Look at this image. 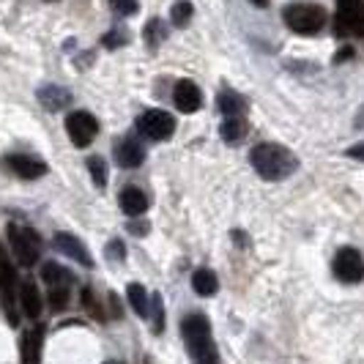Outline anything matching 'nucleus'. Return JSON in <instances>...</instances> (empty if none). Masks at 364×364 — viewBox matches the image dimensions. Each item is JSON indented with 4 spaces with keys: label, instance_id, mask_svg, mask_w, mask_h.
Returning <instances> with one entry per match:
<instances>
[{
    "label": "nucleus",
    "instance_id": "nucleus-24",
    "mask_svg": "<svg viewBox=\"0 0 364 364\" xmlns=\"http://www.w3.org/2000/svg\"><path fill=\"white\" fill-rule=\"evenodd\" d=\"M170 19H173V25H186L189 19H192V3L189 0H178L173 9H170Z\"/></svg>",
    "mask_w": 364,
    "mask_h": 364
},
{
    "label": "nucleus",
    "instance_id": "nucleus-19",
    "mask_svg": "<svg viewBox=\"0 0 364 364\" xmlns=\"http://www.w3.org/2000/svg\"><path fill=\"white\" fill-rule=\"evenodd\" d=\"M192 288L198 296H214L219 291V279L214 272H208V269H198L195 277H192Z\"/></svg>",
    "mask_w": 364,
    "mask_h": 364
},
{
    "label": "nucleus",
    "instance_id": "nucleus-22",
    "mask_svg": "<svg viewBox=\"0 0 364 364\" xmlns=\"http://www.w3.org/2000/svg\"><path fill=\"white\" fill-rule=\"evenodd\" d=\"M17 285V272H14V263L9 260L6 250L0 247V288L3 293H11V288Z\"/></svg>",
    "mask_w": 364,
    "mask_h": 364
},
{
    "label": "nucleus",
    "instance_id": "nucleus-32",
    "mask_svg": "<svg viewBox=\"0 0 364 364\" xmlns=\"http://www.w3.org/2000/svg\"><path fill=\"white\" fill-rule=\"evenodd\" d=\"M348 156H353V159H362L364 162V143H359V146L348 148Z\"/></svg>",
    "mask_w": 364,
    "mask_h": 364
},
{
    "label": "nucleus",
    "instance_id": "nucleus-12",
    "mask_svg": "<svg viewBox=\"0 0 364 364\" xmlns=\"http://www.w3.org/2000/svg\"><path fill=\"white\" fill-rule=\"evenodd\" d=\"M115 159L121 167H140V164L146 162V148L140 146V140H134V137H124L121 140V146H115Z\"/></svg>",
    "mask_w": 364,
    "mask_h": 364
},
{
    "label": "nucleus",
    "instance_id": "nucleus-11",
    "mask_svg": "<svg viewBox=\"0 0 364 364\" xmlns=\"http://www.w3.org/2000/svg\"><path fill=\"white\" fill-rule=\"evenodd\" d=\"M9 167L17 173L19 178H25V181H33V178H41L44 173H47V164L36 159V156H25V154H14V156H9Z\"/></svg>",
    "mask_w": 364,
    "mask_h": 364
},
{
    "label": "nucleus",
    "instance_id": "nucleus-37",
    "mask_svg": "<svg viewBox=\"0 0 364 364\" xmlns=\"http://www.w3.org/2000/svg\"><path fill=\"white\" fill-rule=\"evenodd\" d=\"M107 364H121V362H107Z\"/></svg>",
    "mask_w": 364,
    "mask_h": 364
},
{
    "label": "nucleus",
    "instance_id": "nucleus-26",
    "mask_svg": "<svg viewBox=\"0 0 364 364\" xmlns=\"http://www.w3.org/2000/svg\"><path fill=\"white\" fill-rule=\"evenodd\" d=\"M109 6L121 17H134L137 14V0H109Z\"/></svg>",
    "mask_w": 364,
    "mask_h": 364
},
{
    "label": "nucleus",
    "instance_id": "nucleus-15",
    "mask_svg": "<svg viewBox=\"0 0 364 364\" xmlns=\"http://www.w3.org/2000/svg\"><path fill=\"white\" fill-rule=\"evenodd\" d=\"M121 208L127 217H140L148 211V198L137 189V186H129L121 192Z\"/></svg>",
    "mask_w": 364,
    "mask_h": 364
},
{
    "label": "nucleus",
    "instance_id": "nucleus-5",
    "mask_svg": "<svg viewBox=\"0 0 364 364\" xmlns=\"http://www.w3.org/2000/svg\"><path fill=\"white\" fill-rule=\"evenodd\" d=\"M137 129H140L143 137L159 143V140L173 137V132H176V118H173L170 112H164V109H146V112L137 118Z\"/></svg>",
    "mask_w": 364,
    "mask_h": 364
},
{
    "label": "nucleus",
    "instance_id": "nucleus-1",
    "mask_svg": "<svg viewBox=\"0 0 364 364\" xmlns=\"http://www.w3.org/2000/svg\"><path fill=\"white\" fill-rule=\"evenodd\" d=\"M250 162L257 170L260 178L266 181H282L288 178L293 170L299 167L296 156H293L288 148L277 146V143H260V146L252 148L250 154Z\"/></svg>",
    "mask_w": 364,
    "mask_h": 364
},
{
    "label": "nucleus",
    "instance_id": "nucleus-23",
    "mask_svg": "<svg viewBox=\"0 0 364 364\" xmlns=\"http://www.w3.org/2000/svg\"><path fill=\"white\" fill-rule=\"evenodd\" d=\"M88 173H91L93 183L102 189V186H107V162L102 159V156H91L88 159Z\"/></svg>",
    "mask_w": 364,
    "mask_h": 364
},
{
    "label": "nucleus",
    "instance_id": "nucleus-36",
    "mask_svg": "<svg viewBox=\"0 0 364 364\" xmlns=\"http://www.w3.org/2000/svg\"><path fill=\"white\" fill-rule=\"evenodd\" d=\"M250 3H255V6H260V9H263V6H269V0H250Z\"/></svg>",
    "mask_w": 364,
    "mask_h": 364
},
{
    "label": "nucleus",
    "instance_id": "nucleus-20",
    "mask_svg": "<svg viewBox=\"0 0 364 364\" xmlns=\"http://www.w3.org/2000/svg\"><path fill=\"white\" fill-rule=\"evenodd\" d=\"M219 109H222V115H225V118H241V115H244V109H247V105H244V99H241L238 93L222 91L219 93Z\"/></svg>",
    "mask_w": 364,
    "mask_h": 364
},
{
    "label": "nucleus",
    "instance_id": "nucleus-25",
    "mask_svg": "<svg viewBox=\"0 0 364 364\" xmlns=\"http://www.w3.org/2000/svg\"><path fill=\"white\" fill-rule=\"evenodd\" d=\"M69 296H72V288H53L50 291V310L53 312H60L66 310V304H69Z\"/></svg>",
    "mask_w": 364,
    "mask_h": 364
},
{
    "label": "nucleus",
    "instance_id": "nucleus-2",
    "mask_svg": "<svg viewBox=\"0 0 364 364\" xmlns=\"http://www.w3.org/2000/svg\"><path fill=\"white\" fill-rule=\"evenodd\" d=\"M181 334L189 356L195 359V364H219L217 346L211 340V326H208V318L195 312V315H186L181 321Z\"/></svg>",
    "mask_w": 364,
    "mask_h": 364
},
{
    "label": "nucleus",
    "instance_id": "nucleus-18",
    "mask_svg": "<svg viewBox=\"0 0 364 364\" xmlns=\"http://www.w3.org/2000/svg\"><path fill=\"white\" fill-rule=\"evenodd\" d=\"M127 296H129L132 310L137 312L140 318H148V315H151V299H148V291L140 285V282H132V285L127 288Z\"/></svg>",
    "mask_w": 364,
    "mask_h": 364
},
{
    "label": "nucleus",
    "instance_id": "nucleus-6",
    "mask_svg": "<svg viewBox=\"0 0 364 364\" xmlns=\"http://www.w3.org/2000/svg\"><path fill=\"white\" fill-rule=\"evenodd\" d=\"M331 269H334V277H337L340 282H348V285L362 282L364 279V257L359 255V250L343 247V250L334 255Z\"/></svg>",
    "mask_w": 364,
    "mask_h": 364
},
{
    "label": "nucleus",
    "instance_id": "nucleus-8",
    "mask_svg": "<svg viewBox=\"0 0 364 364\" xmlns=\"http://www.w3.org/2000/svg\"><path fill=\"white\" fill-rule=\"evenodd\" d=\"M66 132H69L74 146L85 148V146H91V140L96 137L99 121L93 118L91 112H85V109H74V112L66 115Z\"/></svg>",
    "mask_w": 364,
    "mask_h": 364
},
{
    "label": "nucleus",
    "instance_id": "nucleus-17",
    "mask_svg": "<svg viewBox=\"0 0 364 364\" xmlns=\"http://www.w3.org/2000/svg\"><path fill=\"white\" fill-rule=\"evenodd\" d=\"M41 279L47 282V288H72V274L58 263H44L41 266Z\"/></svg>",
    "mask_w": 364,
    "mask_h": 364
},
{
    "label": "nucleus",
    "instance_id": "nucleus-3",
    "mask_svg": "<svg viewBox=\"0 0 364 364\" xmlns=\"http://www.w3.org/2000/svg\"><path fill=\"white\" fill-rule=\"evenodd\" d=\"M323 22H326V14L315 3H293L285 9V25L301 36H315L323 28Z\"/></svg>",
    "mask_w": 364,
    "mask_h": 364
},
{
    "label": "nucleus",
    "instance_id": "nucleus-9",
    "mask_svg": "<svg viewBox=\"0 0 364 364\" xmlns=\"http://www.w3.org/2000/svg\"><path fill=\"white\" fill-rule=\"evenodd\" d=\"M173 102H176V107L181 109V112H198L203 105V93L192 80H181V82H176Z\"/></svg>",
    "mask_w": 364,
    "mask_h": 364
},
{
    "label": "nucleus",
    "instance_id": "nucleus-7",
    "mask_svg": "<svg viewBox=\"0 0 364 364\" xmlns=\"http://www.w3.org/2000/svg\"><path fill=\"white\" fill-rule=\"evenodd\" d=\"M334 28H337V33H343V36H356V33H364L362 0H340V3H337Z\"/></svg>",
    "mask_w": 364,
    "mask_h": 364
},
{
    "label": "nucleus",
    "instance_id": "nucleus-29",
    "mask_svg": "<svg viewBox=\"0 0 364 364\" xmlns=\"http://www.w3.org/2000/svg\"><path fill=\"white\" fill-rule=\"evenodd\" d=\"M124 252H127V250H124V241H109L107 244V255L112 257V260H115V257L124 260Z\"/></svg>",
    "mask_w": 364,
    "mask_h": 364
},
{
    "label": "nucleus",
    "instance_id": "nucleus-30",
    "mask_svg": "<svg viewBox=\"0 0 364 364\" xmlns=\"http://www.w3.org/2000/svg\"><path fill=\"white\" fill-rule=\"evenodd\" d=\"M82 304L88 307V312H91V315H96V312H99V307H96V301H93L91 288H85V291H82Z\"/></svg>",
    "mask_w": 364,
    "mask_h": 364
},
{
    "label": "nucleus",
    "instance_id": "nucleus-28",
    "mask_svg": "<svg viewBox=\"0 0 364 364\" xmlns=\"http://www.w3.org/2000/svg\"><path fill=\"white\" fill-rule=\"evenodd\" d=\"M146 36H148V44H151V47H156V44H159V38L164 36V33H162V25H159V19H151V22H148Z\"/></svg>",
    "mask_w": 364,
    "mask_h": 364
},
{
    "label": "nucleus",
    "instance_id": "nucleus-13",
    "mask_svg": "<svg viewBox=\"0 0 364 364\" xmlns=\"http://www.w3.org/2000/svg\"><path fill=\"white\" fill-rule=\"evenodd\" d=\"M19 307L31 321H36L41 315V293H38L36 282H31V279L19 282Z\"/></svg>",
    "mask_w": 364,
    "mask_h": 364
},
{
    "label": "nucleus",
    "instance_id": "nucleus-33",
    "mask_svg": "<svg viewBox=\"0 0 364 364\" xmlns=\"http://www.w3.org/2000/svg\"><path fill=\"white\" fill-rule=\"evenodd\" d=\"M129 230H132L134 236H146L148 225H129Z\"/></svg>",
    "mask_w": 364,
    "mask_h": 364
},
{
    "label": "nucleus",
    "instance_id": "nucleus-34",
    "mask_svg": "<svg viewBox=\"0 0 364 364\" xmlns=\"http://www.w3.org/2000/svg\"><path fill=\"white\" fill-rule=\"evenodd\" d=\"M350 53H353V50H350V47H346V50H340V55H337V58H334V60H337V63H340V60H346V58H350Z\"/></svg>",
    "mask_w": 364,
    "mask_h": 364
},
{
    "label": "nucleus",
    "instance_id": "nucleus-10",
    "mask_svg": "<svg viewBox=\"0 0 364 364\" xmlns=\"http://www.w3.org/2000/svg\"><path fill=\"white\" fill-rule=\"evenodd\" d=\"M55 247H58L63 255H69L72 260H77L80 266H85V269H91L93 266L91 252H88L85 244H82L80 238H74L72 233H58V236H55Z\"/></svg>",
    "mask_w": 364,
    "mask_h": 364
},
{
    "label": "nucleus",
    "instance_id": "nucleus-14",
    "mask_svg": "<svg viewBox=\"0 0 364 364\" xmlns=\"http://www.w3.org/2000/svg\"><path fill=\"white\" fill-rule=\"evenodd\" d=\"M41 348H44V328L33 326L22 337V364H41Z\"/></svg>",
    "mask_w": 364,
    "mask_h": 364
},
{
    "label": "nucleus",
    "instance_id": "nucleus-4",
    "mask_svg": "<svg viewBox=\"0 0 364 364\" xmlns=\"http://www.w3.org/2000/svg\"><path fill=\"white\" fill-rule=\"evenodd\" d=\"M6 233H9V244H11V250H14V255H17L19 266H33L41 255V238H38L36 230H31V228H25V225H9L6 228Z\"/></svg>",
    "mask_w": 364,
    "mask_h": 364
},
{
    "label": "nucleus",
    "instance_id": "nucleus-35",
    "mask_svg": "<svg viewBox=\"0 0 364 364\" xmlns=\"http://www.w3.org/2000/svg\"><path fill=\"white\" fill-rule=\"evenodd\" d=\"M356 129H364V107L359 109V115H356Z\"/></svg>",
    "mask_w": 364,
    "mask_h": 364
},
{
    "label": "nucleus",
    "instance_id": "nucleus-27",
    "mask_svg": "<svg viewBox=\"0 0 364 364\" xmlns=\"http://www.w3.org/2000/svg\"><path fill=\"white\" fill-rule=\"evenodd\" d=\"M151 307H154V331H162L164 326V310H162V299L159 296H151Z\"/></svg>",
    "mask_w": 364,
    "mask_h": 364
},
{
    "label": "nucleus",
    "instance_id": "nucleus-31",
    "mask_svg": "<svg viewBox=\"0 0 364 364\" xmlns=\"http://www.w3.org/2000/svg\"><path fill=\"white\" fill-rule=\"evenodd\" d=\"M105 44H107V47H115V44H127V36H124V33H109V36H105Z\"/></svg>",
    "mask_w": 364,
    "mask_h": 364
},
{
    "label": "nucleus",
    "instance_id": "nucleus-21",
    "mask_svg": "<svg viewBox=\"0 0 364 364\" xmlns=\"http://www.w3.org/2000/svg\"><path fill=\"white\" fill-rule=\"evenodd\" d=\"M219 134H222L225 143L236 146V143L244 140V134H247V124H244L241 118H225V124H222V129H219Z\"/></svg>",
    "mask_w": 364,
    "mask_h": 364
},
{
    "label": "nucleus",
    "instance_id": "nucleus-16",
    "mask_svg": "<svg viewBox=\"0 0 364 364\" xmlns=\"http://www.w3.org/2000/svg\"><path fill=\"white\" fill-rule=\"evenodd\" d=\"M38 102L55 112V109L66 107L72 102V96H69L66 88H60V85H44V88H38Z\"/></svg>",
    "mask_w": 364,
    "mask_h": 364
}]
</instances>
